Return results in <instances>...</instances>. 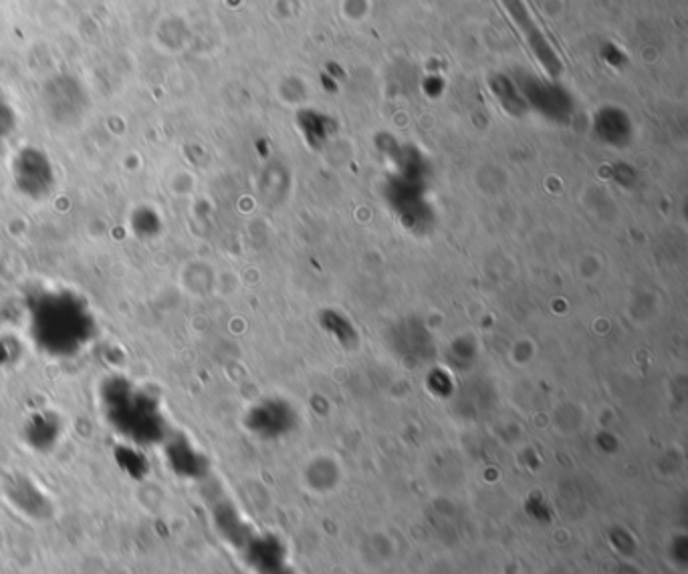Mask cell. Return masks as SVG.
Returning a JSON list of instances; mask_svg holds the SVG:
<instances>
[{
	"instance_id": "6da1fadb",
	"label": "cell",
	"mask_w": 688,
	"mask_h": 574,
	"mask_svg": "<svg viewBox=\"0 0 688 574\" xmlns=\"http://www.w3.org/2000/svg\"><path fill=\"white\" fill-rule=\"evenodd\" d=\"M31 335L51 358H75L97 332V323L85 298L69 289H51L33 296L28 305Z\"/></svg>"
},
{
	"instance_id": "277c9868",
	"label": "cell",
	"mask_w": 688,
	"mask_h": 574,
	"mask_svg": "<svg viewBox=\"0 0 688 574\" xmlns=\"http://www.w3.org/2000/svg\"><path fill=\"white\" fill-rule=\"evenodd\" d=\"M4 496L11 502L14 511L21 512L35 523H45L53 516L51 497L43 492L35 480L25 473H14L4 482Z\"/></svg>"
},
{
	"instance_id": "3957f363",
	"label": "cell",
	"mask_w": 688,
	"mask_h": 574,
	"mask_svg": "<svg viewBox=\"0 0 688 574\" xmlns=\"http://www.w3.org/2000/svg\"><path fill=\"white\" fill-rule=\"evenodd\" d=\"M164 459L168 464L170 472L186 482H200L208 476V459L195 442L183 432H170L162 444Z\"/></svg>"
},
{
	"instance_id": "5b68a950",
	"label": "cell",
	"mask_w": 688,
	"mask_h": 574,
	"mask_svg": "<svg viewBox=\"0 0 688 574\" xmlns=\"http://www.w3.org/2000/svg\"><path fill=\"white\" fill-rule=\"evenodd\" d=\"M66 434V421L55 411H37L23 425V440L26 446L39 454H49Z\"/></svg>"
},
{
	"instance_id": "8992f818",
	"label": "cell",
	"mask_w": 688,
	"mask_h": 574,
	"mask_svg": "<svg viewBox=\"0 0 688 574\" xmlns=\"http://www.w3.org/2000/svg\"><path fill=\"white\" fill-rule=\"evenodd\" d=\"M114 458L121 472L128 473L133 480H143L150 473V461L143 456L142 447L131 444H119L114 449Z\"/></svg>"
},
{
	"instance_id": "52a82bcc",
	"label": "cell",
	"mask_w": 688,
	"mask_h": 574,
	"mask_svg": "<svg viewBox=\"0 0 688 574\" xmlns=\"http://www.w3.org/2000/svg\"><path fill=\"white\" fill-rule=\"evenodd\" d=\"M506 11L513 14L515 23L520 25L521 31L525 33V37L532 40L533 49L537 51V57L546 59L549 57V49H547L546 40L541 37V33L537 31V26L532 21V16L527 13V9L523 7L521 0H503Z\"/></svg>"
},
{
	"instance_id": "7a4b0ae2",
	"label": "cell",
	"mask_w": 688,
	"mask_h": 574,
	"mask_svg": "<svg viewBox=\"0 0 688 574\" xmlns=\"http://www.w3.org/2000/svg\"><path fill=\"white\" fill-rule=\"evenodd\" d=\"M100 408L109 427L131 446H162L172 432L160 397L128 377L112 375L102 383Z\"/></svg>"
}]
</instances>
